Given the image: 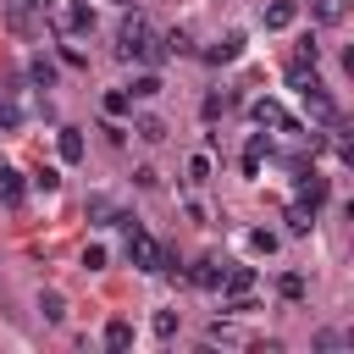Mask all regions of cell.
<instances>
[{
  "mask_svg": "<svg viewBox=\"0 0 354 354\" xmlns=\"http://www.w3.org/2000/svg\"><path fill=\"white\" fill-rule=\"evenodd\" d=\"M288 77H293V88H299V100L310 105V116L315 122H326V127H337L343 116H337V105H332V94H326V83L315 77V66L304 72V66H288Z\"/></svg>",
  "mask_w": 354,
  "mask_h": 354,
  "instance_id": "obj_1",
  "label": "cell"
},
{
  "mask_svg": "<svg viewBox=\"0 0 354 354\" xmlns=\"http://www.w3.org/2000/svg\"><path fill=\"white\" fill-rule=\"evenodd\" d=\"M116 55H122V61H166V50L149 44L144 17H127V22H122V33H116Z\"/></svg>",
  "mask_w": 354,
  "mask_h": 354,
  "instance_id": "obj_2",
  "label": "cell"
},
{
  "mask_svg": "<svg viewBox=\"0 0 354 354\" xmlns=\"http://www.w3.org/2000/svg\"><path fill=\"white\" fill-rule=\"evenodd\" d=\"M127 260H133L138 271H160V243H155L144 227H133V232H127Z\"/></svg>",
  "mask_w": 354,
  "mask_h": 354,
  "instance_id": "obj_3",
  "label": "cell"
},
{
  "mask_svg": "<svg viewBox=\"0 0 354 354\" xmlns=\"http://www.w3.org/2000/svg\"><path fill=\"white\" fill-rule=\"evenodd\" d=\"M50 11H55V28H61V33H83V28L94 22V11H88V0H55Z\"/></svg>",
  "mask_w": 354,
  "mask_h": 354,
  "instance_id": "obj_4",
  "label": "cell"
},
{
  "mask_svg": "<svg viewBox=\"0 0 354 354\" xmlns=\"http://www.w3.org/2000/svg\"><path fill=\"white\" fill-rule=\"evenodd\" d=\"M254 122H260V127H277V133H293V138H304V127H299V122H293V116H288L277 100H254Z\"/></svg>",
  "mask_w": 354,
  "mask_h": 354,
  "instance_id": "obj_5",
  "label": "cell"
},
{
  "mask_svg": "<svg viewBox=\"0 0 354 354\" xmlns=\"http://www.w3.org/2000/svg\"><path fill=\"white\" fill-rule=\"evenodd\" d=\"M6 28H11V33H22V39H33V33H39L33 6H28V0H11V6H6Z\"/></svg>",
  "mask_w": 354,
  "mask_h": 354,
  "instance_id": "obj_6",
  "label": "cell"
},
{
  "mask_svg": "<svg viewBox=\"0 0 354 354\" xmlns=\"http://www.w3.org/2000/svg\"><path fill=\"white\" fill-rule=\"evenodd\" d=\"M238 55H243V33H227V39H216V44L205 50L210 66H227V61H238Z\"/></svg>",
  "mask_w": 354,
  "mask_h": 354,
  "instance_id": "obj_7",
  "label": "cell"
},
{
  "mask_svg": "<svg viewBox=\"0 0 354 354\" xmlns=\"http://www.w3.org/2000/svg\"><path fill=\"white\" fill-rule=\"evenodd\" d=\"M321 199H326V177H315V171H304V177H299V205H310V210H315Z\"/></svg>",
  "mask_w": 354,
  "mask_h": 354,
  "instance_id": "obj_8",
  "label": "cell"
},
{
  "mask_svg": "<svg viewBox=\"0 0 354 354\" xmlns=\"http://www.w3.org/2000/svg\"><path fill=\"white\" fill-rule=\"evenodd\" d=\"M221 271H227L221 260H194L188 277H194V288H221Z\"/></svg>",
  "mask_w": 354,
  "mask_h": 354,
  "instance_id": "obj_9",
  "label": "cell"
},
{
  "mask_svg": "<svg viewBox=\"0 0 354 354\" xmlns=\"http://www.w3.org/2000/svg\"><path fill=\"white\" fill-rule=\"evenodd\" d=\"M17 127H22V105H17L11 88H6V94H0V133H17Z\"/></svg>",
  "mask_w": 354,
  "mask_h": 354,
  "instance_id": "obj_10",
  "label": "cell"
},
{
  "mask_svg": "<svg viewBox=\"0 0 354 354\" xmlns=\"http://www.w3.org/2000/svg\"><path fill=\"white\" fill-rule=\"evenodd\" d=\"M0 205H22V177L11 166H0Z\"/></svg>",
  "mask_w": 354,
  "mask_h": 354,
  "instance_id": "obj_11",
  "label": "cell"
},
{
  "mask_svg": "<svg viewBox=\"0 0 354 354\" xmlns=\"http://www.w3.org/2000/svg\"><path fill=\"white\" fill-rule=\"evenodd\" d=\"M260 22H266V28H293V6H288V0H277V6H266V11H260Z\"/></svg>",
  "mask_w": 354,
  "mask_h": 354,
  "instance_id": "obj_12",
  "label": "cell"
},
{
  "mask_svg": "<svg viewBox=\"0 0 354 354\" xmlns=\"http://www.w3.org/2000/svg\"><path fill=\"white\" fill-rule=\"evenodd\" d=\"M61 160H83V138H77V127H61Z\"/></svg>",
  "mask_w": 354,
  "mask_h": 354,
  "instance_id": "obj_13",
  "label": "cell"
},
{
  "mask_svg": "<svg viewBox=\"0 0 354 354\" xmlns=\"http://www.w3.org/2000/svg\"><path fill=\"white\" fill-rule=\"evenodd\" d=\"M28 77H33L39 88H50V83H55V66H50L44 55H33V61H28Z\"/></svg>",
  "mask_w": 354,
  "mask_h": 354,
  "instance_id": "obj_14",
  "label": "cell"
},
{
  "mask_svg": "<svg viewBox=\"0 0 354 354\" xmlns=\"http://www.w3.org/2000/svg\"><path fill=\"white\" fill-rule=\"evenodd\" d=\"M39 315H44V321H61V315H66V299H61V293H39Z\"/></svg>",
  "mask_w": 354,
  "mask_h": 354,
  "instance_id": "obj_15",
  "label": "cell"
},
{
  "mask_svg": "<svg viewBox=\"0 0 354 354\" xmlns=\"http://www.w3.org/2000/svg\"><path fill=\"white\" fill-rule=\"evenodd\" d=\"M127 343H133V326L127 321H111L105 326V348H127Z\"/></svg>",
  "mask_w": 354,
  "mask_h": 354,
  "instance_id": "obj_16",
  "label": "cell"
},
{
  "mask_svg": "<svg viewBox=\"0 0 354 354\" xmlns=\"http://www.w3.org/2000/svg\"><path fill=\"white\" fill-rule=\"evenodd\" d=\"M138 138H149V144H160L166 138V122H155V116H138V127H133Z\"/></svg>",
  "mask_w": 354,
  "mask_h": 354,
  "instance_id": "obj_17",
  "label": "cell"
},
{
  "mask_svg": "<svg viewBox=\"0 0 354 354\" xmlns=\"http://www.w3.org/2000/svg\"><path fill=\"white\" fill-rule=\"evenodd\" d=\"M310 221H315L310 205H293V210H288V232H310Z\"/></svg>",
  "mask_w": 354,
  "mask_h": 354,
  "instance_id": "obj_18",
  "label": "cell"
},
{
  "mask_svg": "<svg viewBox=\"0 0 354 354\" xmlns=\"http://www.w3.org/2000/svg\"><path fill=\"white\" fill-rule=\"evenodd\" d=\"M315 55H321V44H315V39H299V50H293V66H315Z\"/></svg>",
  "mask_w": 354,
  "mask_h": 354,
  "instance_id": "obj_19",
  "label": "cell"
},
{
  "mask_svg": "<svg viewBox=\"0 0 354 354\" xmlns=\"http://www.w3.org/2000/svg\"><path fill=\"white\" fill-rule=\"evenodd\" d=\"M127 105H133V94H122V88L105 94V116H127Z\"/></svg>",
  "mask_w": 354,
  "mask_h": 354,
  "instance_id": "obj_20",
  "label": "cell"
},
{
  "mask_svg": "<svg viewBox=\"0 0 354 354\" xmlns=\"http://www.w3.org/2000/svg\"><path fill=\"white\" fill-rule=\"evenodd\" d=\"M310 11H315L321 22H337V17H343V0H310Z\"/></svg>",
  "mask_w": 354,
  "mask_h": 354,
  "instance_id": "obj_21",
  "label": "cell"
},
{
  "mask_svg": "<svg viewBox=\"0 0 354 354\" xmlns=\"http://www.w3.org/2000/svg\"><path fill=\"white\" fill-rule=\"evenodd\" d=\"M133 94H138V100H155V94H160V77H155V72H144V77L133 83Z\"/></svg>",
  "mask_w": 354,
  "mask_h": 354,
  "instance_id": "obj_22",
  "label": "cell"
},
{
  "mask_svg": "<svg viewBox=\"0 0 354 354\" xmlns=\"http://www.w3.org/2000/svg\"><path fill=\"white\" fill-rule=\"evenodd\" d=\"M88 216H94V221H111V216H116V205H111L105 194H94V199H88Z\"/></svg>",
  "mask_w": 354,
  "mask_h": 354,
  "instance_id": "obj_23",
  "label": "cell"
},
{
  "mask_svg": "<svg viewBox=\"0 0 354 354\" xmlns=\"http://www.w3.org/2000/svg\"><path fill=\"white\" fill-rule=\"evenodd\" d=\"M277 288H282V299H304V277H293V271H288Z\"/></svg>",
  "mask_w": 354,
  "mask_h": 354,
  "instance_id": "obj_24",
  "label": "cell"
},
{
  "mask_svg": "<svg viewBox=\"0 0 354 354\" xmlns=\"http://www.w3.org/2000/svg\"><path fill=\"white\" fill-rule=\"evenodd\" d=\"M249 249H254V254H271L277 238H271V232H249Z\"/></svg>",
  "mask_w": 354,
  "mask_h": 354,
  "instance_id": "obj_25",
  "label": "cell"
},
{
  "mask_svg": "<svg viewBox=\"0 0 354 354\" xmlns=\"http://www.w3.org/2000/svg\"><path fill=\"white\" fill-rule=\"evenodd\" d=\"M83 266H88V271H105V249L88 243V249H83Z\"/></svg>",
  "mask_w": 354,
  "mask_h": 354,
  "instance_id": "obj_26",
  "label": "cell"
},
{
  "mask_svg": "<svg viewBox=\"0 0 354 354\" xmlns=\"http://www.w3.org/2000/svg\"><path fill=\"white\" fill-rule=\"evenodd\" d=\"M155 332H160V337H171V332H177V315H171V310H160V315H155Z\"/></svg>",
  "mask_w": 354,
  "mask_h": 354,
  "instance_id": "obj_27",
  "label": "cell"
},
{
  "mask_svg": "<svg viewBox=\"0 0 354 354\" xmlns=\"http://www.w3.org/2000/svg\"><path fill=\"white\" fill-rule=\"evenodd\" d=\"M188 50V33H166V55H183Z\"/></svg>",
  "mask_w": 354,
  "mask_h": 354,
  "instance_id": "obj_28",
  "label": "cell"
},
{
  "mask_svg": "<svg viewBox=\"0 0 354 354\" xmlns=\"http://www.w3.org/2000/svg\"><path fill=\"white\" fill-rule=\"evenodd\" d=\"M61 55H66V66H88V55H83L77 44H61Z\"/></svg>",
  "mask_w": 354,
  "mask_h": 354,
  "instance_id": "obj_29",
  "label": "cell"
},
{
  "mask_svg": "<svg viewBox=\"0 0 354 354\" xmlns=\"http://www.w3.org/2000/svg\"><path fill=\"white\" fill-rule=\"evenodd\" d=\"M28 6H33V11H50V6H55V0H28Z\"/></svg>",
  "mask_w": 354,
  "mask_h": 354,
  "instance_id": "obj_30",
  "label": "cell"
},
{
  "mask_svg": "<svg viewBox=\"0 0 354 354\" xmlns=\"http://www.w3.org/2000/svg\"><path fill=\"white\" fill-rule=\"evenodd\" d=\"M111 6H133V0H111Z\"/></svg>",
  "mask_w": 354,
  "mask_h": 354,
  "instance_id": "obj_31",
  "label": "cell"
}]
</instances>
